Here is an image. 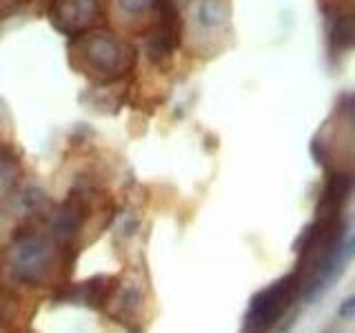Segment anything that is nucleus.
Wrapping results in <instances>:
<instances>
[{
  "mask_svg": "<svg viewBox=\"0 0 355 333\" xmlns=\"http://www.w3.org/2000/svg\"><path fill=\"white\" fill-rule=\"evenodd\" d=\"M120 7L129 14H142V11L153 7V0H120Z\"/></svg>",
  "mask_w": 355,
  "mask_h": 333,
  "instance_id": "9",
  "label": "nucleus"
},
{
  "mask_svg": "<svg viewBox=\"0 0 355 333\" xmlns=\"http://www.w3.org/2000/svg\"><path fill=\"white\" fill-rule=\"evenodd\" d=\"M355 316V298L353 296H349L344 302L338 307V318L340 320H351Z\"/></svg>",
  "mask_w": 355,
  "mask_h": 333,
  "instance_id": "11",
  "label": "nucleus"
},
{
  "mask_svg": "<svg viewBox=\"0 0 355 333\" xmlns=\"http://www.w3.org/2000/svg\"><path fill=\"white\" fill-rule=\"evenodd\" d=\"M69 62L98 85H111L129 76L136 67V49L116 33L94 29L73 36L69 42Z\"/></svg>",
  "mask_w": 355,
  "mask_h": 333,
  "instance_id": "1",
  "label": "nucleus"
},
{
  "mask_svg": "<svg viewBox=\"0 0 355 333\" xmlns=\"http://www.w3.org/2000/svg\"><path fill=\"white\" fill-rule=\"evenodd\" d=\"M107 14L105 0H51V25L64 36H80L103 25Z\"/></svg>",
  "mask_w": 355,
  "mask_h": 333,
  "instance_id": "4",
  "label": "nucleus"
},
{
  "mask_svg": "<svg viewBox=\"0 0 355 333\" xmlns=\"http://www.w3.org/2000/svg\"><path fill=\"white\" fill-rule=\"evenodd\" d=\"M324 14L329 18V47L331 53H347L353 47V14L351 9H342L340 5H324Z\"/></svg>",
  "mask_w": 355,
  "mask_h": 333,
  "instance_id": "7",
  "label": "nucleus"
},
{
  "mask_svg": "<svg viewBox=\"0 0 355 333\" xmlns=\"http://www.w3.org/2000/svg\"><path fill=\"white\" fill-rule=\"evenodd\" d=\"M229 9L222 0H200L196 9V20L200 27L205 29H218L227 22Z\"/></svg>",
  "mask_w": 355,
  "mask_h": 333,
  "instance_id": "8",
  "label": "nucleus"
},
{
  "mask_svg": "<svg viewBox=\"0 0 355 333\" xmlns=\"http://www.w3.org/2000/svg\"><path fill=\"white\" fill-rule=\"evenodd\" d=\"M55 255H60L64 266H71V255H67L51 236H44L38 229V225H33L31 220H27L25 225H20L14 233V244H11L7 264L11 275L18 282H25L31 287H40L51 278L53 273V260Z\"/></svg>",
  "mask_w": 355,
  "mask_h": 333,
  "instance_id": "2",
  "label": "nucleus"
},
{
  "mask_svg": "<svg viewBox=\"0 0 355 333\" xmlns=\"http://www.w3.org/2000/svg\"><path fill=\"white\" fill-rule=\"evenodd\" d=\"M25 3H27V0H0V18L14 16Z\"/></svg>",
  "mask_w": 355,
  "mask_h": 333,
  "instance_id": "10",
  "label": "nucleus"
},
{
  "mask_svg": "<svg viewBox=\"0 0 355 333\" xmlns=\"http://www.w3.org/2000/svg\"><path fill=\"white\" fill-rule=\"evenodd\" d=\"M120 289L118 275H94L80 284H64L51 298L53 305H85L89 309H105Z\"/></svg>",
  "mask_w": 355,
  "mask_h": 333,
  "instance_id": "6",
  "label": "nucleus"
},
{
  "mask_svg": "<svg viewBox=\"0 0 355 333\" xmlns=\"http://www.w3.org/2000/svg\"><path fill=\"white\" fill-rule=\"evenodd\" d=\"M158 22L147 38V56L153 62L169 60L182 42V18L175 0H153Z\"/></svg>",
  "mask_w": 355,
  "mask_h": 333,
  "instance_id": "5",
  "label": "nucleus"
},
{
  "mask_svg": "<svg viewBox=\"0 0 355 333\" xmlns=\"http://www.w3.org/2000/svg\"><path fill=\"white\" fill-rule=\"evenodd\" d=\"M302 296V280L300 273L293 269L273 284L260 289L251 298L247 316H244V331L247 333H266L271 331L295 300Z\"/></svg>",
  "mask_w": 355,
  "mask_h": 333,
  "instance_id": "3",
  "label": "nucleus"
}]
</instances>
